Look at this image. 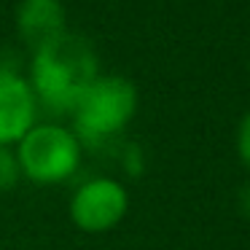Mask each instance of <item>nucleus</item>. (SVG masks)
Segmentation results:
<instances>
[{"mask_svg":"<svg viewBox=\"0 0 250 250\" xmlns=\"http://www.w3.org/2000/svg\"><path fill=\"white\" fill-rule=\"evenodd\" d=\"M97 76L100 65L92 43L67 30L33 51L27 81L38 100V108L57 116H70L76 100Z\"/></svg>","mask_w":250,"mask_h":250,"instance_id":"nucleus-1","label":"nucleus"},{"mask_svg":"<svg viewBox=\"0 0 250 250\" xmlns=\"http://www.w3.org/2000/svg\"><path fill=\"white\" fill-rule=\"evenodd\" d=\"M137 113V86L126 76L100 73L76 100L70 116L83 148H100L116 140Z\"/></svg>","mask_w":250,"mask_h":250,"instance_id":"nucleus-2","label":"nucleus"},{"mask_svg":"<svg viewBox=\"0 0 250 250\" xmlns=\"http://www.w3.org/2000/svg\"><path fill=\"white\" fill-rule=\"evenodd\" d=\"M14 153H17L22 178L35 186H57L78 172L83 146L67 124L38 121L17 143Z\"/></svg>","mask_w":250,"mask_h":250,"instance_id":"nucleus-3","label":"nucleus"},{"mask_svg":"<svg viewBox=\"0 0 250 250\" xmlns=\"http://www.w3.org/2000/svg\"><path fill=\"white\" fill-rule=\"evenodd\" d=\"M67 212L83 234H108L129 212V191L116 178H89L73 191Z\"/></svg>","mask_w":250,"mask_h":250,"instance_id":"nucleus-4","label":"nucleus"},{"mask_svg":"<svg viewBox=\"0 0 250 250\" xmlns=\"http://www.w3.org/2000/svg\"><path fill=\"white\" fill-rule=\"evenodd\" d=\"M38 110L27 76L0 65V146H17L38 124Z\"/></svg>","mask_w":250,"mask_h":250,"instance_id":"nucleus-5","label":"nucleus"},{"mask_svg":"<svg viewBox=\"0 0 250 250\" xmlns=\"http://www.w3.org/2000/svg\"><path fill=\"white\" fill-rule=\"evenodd\" d=\"M17 33L33 51L67 33L62 0H22L17 6Z\"/></svg>","mask_w":250,"mask_h":250,"instance_id":"nucleus-6","label":"nucleus"},{"mask_svg":"<svg viewBox=\"0 0 250 250\" xmlns=\"http://www.w3.org/2000/svg\"><path fill=\"white\" fill-rule=\"evenodd\" d=\"M22 180L19 172V162L11 146H0V191H11L17 188V183Z\"/></svg>","mask_w":250,"mask_h":250,"instance_id":"nucleus-7","label":"nucleus"},{"mask_svg":"<svg viewBox=\"0 0 250 250\" xmlns=\"http://www.w3.org/2000/svg\"><path fill=\"white\" fill-rule=\"evenodd\" d=\"M234 146H237V156L245 164V169L250 172V110L239 119L237 135H234Z\"/></svg>","mask_w":250,"mask_h":250,"instance_id":"nucleus-8","label":"nucleus"},{"mask_svg":"<svg viewBox=\"0 0 250 250\" xmlns=\"http://www.w3.org/2000/svg\"><path fill=\"white\" fill-rule=\"evenodd\" d=\"M237 205H239V212H242L245 218L250 221V180L239 188V194H237Z\"/></svg>","mask_w":250,"mask_h":250,"instance_id":"nucleus-9","label":"nucleus"}]
</instances>
